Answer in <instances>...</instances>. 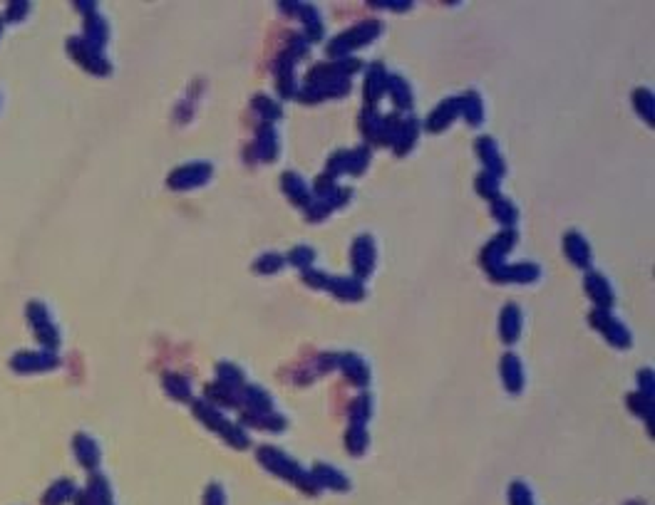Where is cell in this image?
<instances>
[{"instance_id":"45","label":"cell","mask_w":655,"mask_h":505,"mask_svg":"<svg viewBox=\"0 0 655 505\" xmlns=\"http://www.w3.org/2000/svg\"><path fill=\"white\" fill-rule=\"evenodd\" d=\"M203 505H226V493L224 488L218 483H211L206 490V498H203Z\"/></svg>"},{"instance_id":"9","label":"cell","mask_w":655,"mask_h":505,"mask_svg":"<svg viewBox=\"0 0 655 505\" xmlns=\"http://www.w3.org/2000/svg\"><path fill=\"white\" fill-rule=\"evenodd\" d=\"M514 243H517V231H502L499 236H494L492 241L487 243V248H484V253H482V260H484V265H487V273H492L494 268L504 265V258L512 253Z\"/></svg>"},{"instance_id":"41","label":"cell","mask_w":655,"mask_h":505,"mask_svg":"<svg viewBox=\"0 0 655 505\" xmlns=\"http://www.w3.org/2000/svg\"><path fill=\"white\" fill-rule=\"evenodd\" d=\"M167 391H172V396H177V399H189L191 387H189V382L184 377L172 374V377H167Z\"/></svg>"},{"instance_id":"13","label":"cell","mask_w":655,"mask_h":505,"mask_svg":"<svg viewBox=\"0 0 655 505\" xmlns=\"http://www.w3.org/2000/svg\"><path fill=\"white\" fill-rule=\"evenodd\" d=\"M477 154H479V159H482V164H484V171L487 174H492V176H497V178H502L504 174H507V164H504V159H502V152H499V144L494 142L492 137H479L477 139Z\"/></svg>"},{"instance_id":"22","label":"cell","mask_w":655,"mask_h":505,"mask_svg":"<svg viewBox=\"0 0 655 505\" xmlns=\"http://www.w3.org/2000/svg\"><path fill=\"white\" fill-rule=\"evenodd\" d=\"M328 290L338 300H348V303H358V300L365 298V288L358 278H331Z\"/></svg>"},{"instance_id":"46","label":"cell","mask_w":655,"mask_h":505,"mask_svg":"<svg viewBox=\"0 0 655 505\" xmlns=\"http://www.w3.org/2000/svg\"><path fill=\"white\" fill-rule=\"evenodd\" d=\"M638 382H640V391L648 396H653V372L650 369H645V372L638 374Z\"/></svg>"},{"instance_id":"39","label":"cell","mask_w":655,"mask_h":505,"mask_svg":"<svg viewBox=\"0 0 655 505\" xmlns=\"http://www.w3.org/2000/svg\"><path fill=\"white\" fill-rule=\"evenodd\" d=\"M216 372H218V382H224V384H231V387H236V389H241V384H244V372H241L236 364L221 362Z\"/></svg>"},{"instance_id":"18","label":"cell","mask_w":655,"mask_h":505,"mask_svg":"<svg viewBox=\"0 0 655 505\" xmlns=\"http://www.w3.org/2000/svg\"><path fill=\"white\" fill-rule=\"evenodd\" d=\"M586 293L596 303V310H608L613 305V290H610L608 280L598 273L586 275Z\"/></svg>"},{"instance_id":"4","label":"cell","mask_w":655,"mask_h":505,"mask_svg":"<svg viewBox=\"0 0 655 505\" xmlns=\"http://www.w3.org/2000/svg\"><path fill=\"white\" fill-rule=\"evenodd\" d=\"M194 414H196L199 419L208 426V429L218 431L221 439L229 441L234 449H246V446H249V436H246V431L241 429V426L231 424V421L226 419V416L221 414L213 404H203V401H199V404H194Z\"/></svg>"},{"instance_id":"42","label":"cell","mask_w":655,"mask_h":505,"mask_svg":"<svg viewBox=\"0 0 655 505\" xmlns=\"http://www.w3.org/2000/svg\"><path fill=\"white\" fill-rule=\"evenodd\" d=\"M303 283L308 285V288H313V290H328V283H331V278H328L323 270L308 268V270H303Z\"/></svg>"},{"instance_id":"31","label":"cell","mask_w":655,"mask_h":505,"mask_svg":"<svg viewBox=\"0 0 655 505\" xmlns=\"http://www.w3.org/2000/svg\"><path fill=\"white\" fill-rule=\"evenodd\" d=\"M254 109H256V114H259L261 119L266 121V124H276V121L283 116V109H281V104L276 99H271L269 95L254 97Z\"/></svg>"},{"instance_id":"43","label":"cell","mask_w":655,"mask_h":505,"mask_svg":"<svg viewBox=\"0 0 655 505\" xmlns=\"http://www.w3.org/2000/svg\"><path fill=\"white\" fill-rule=\"evenodd\" d=\"M308 47H310V42L305 40L303 35H293V37L288 40V50H285V52H288V55L293 57L295 62H298V60H303V57L310 52Z\"/></svg>"},{"instance_id":"40","label":"cell","mask_w":655,"mask_h":505,"mask_svg":"<svg viewBox=\"0 0 655 505\" xmlns=\"http://www.w3.org/2000/svg\"><path fill=\"white\" fill-rule=\"evenodd\" d=\"M628 404H630V409H633L635 414L643 416L645 421H650V411H653V396L638 391V394H630L628 396Z\"/></svg>"},{"instance_id":"15","label":"cell","mask_w":655,"mask_h":505,"mask_svg":"<svg viewBox=\"0 0 655 505\" xmlns=\"http://www.w3.org/2000/svg\"><path fill=\"white\" fill-rule=\"evenodd\" d=\"M497 283H533L538 280V265L533 263H519V265H499L492 273Z\"/></svg>"},{"instance_id":"30","label":"cell","mask_w":655,"mask_h":505,"mask_svg":"<svg viewBox=\"0 0 655 505\" xmlns=\"http://www.w3.org/2000/svg\"><path fill=\"white\" fill-rule=\"evenodd\" d=\"M360 126H362V134L367 137V142L382 144V114L380 111L365 107V111H362V116H360Z\"/></svg>"},{"instance_id":"25","label":"cell","mask_w":655,"mask_h":505,"mask_svg":"<svg viewBox=\"0 0 655 505\" xmlns=\"http://www.w3.org/2000/svg\"><path fill=\"white\" fill-rule=\"evenodd\" d=\"M459 114L467 119V124L482 126V121H484V99L474 90H469L467 95L459 97Z\"/></svg>"},{"instance_id":"19","label":"cell","mask_w":655,"mask_h":505,"mask_svg":"<svg viewBox=\"0 0 655 505\" xmlns=\"http://www.w3.org/2000/svg\"><path fill=\"white\" fill-rule=\"evenodd\" d=\"M564 250L576 268H581V270L591 268V248H589V243H586L584 236H579V233H569V236L564 238Z\"/></svg>"},{"instance_id":"36","label":"cell","mask_w":655,"mask_h":505,"mask_svg":"<svg viewBox=\"0 0 655 505\" xmlns=\"http://www.w3.org/2000/svg\"><path fill=\"white\" fill-rule=\"evenodd\" d=\"M633 104L635 109H638V114L643 116L645 121H648L650 126H653V92L645 90V87H640V90H635L633 95Z\"/></svg>"},{"instance_id":"6","label":"cell","mask_w":655,"mask_h":505,"mask_svg":"<svg viewBox=\"0 0 655 505\" xmlns=\"http://www.w3.org/2000/svg\"><path fill=\"white\" fill-rule=\"evenodd\" d=\"M591 324H594L613 347H618V349L630 347V334H628V329H625V324L618 322L608 310H594V312H591Z\"/></svg>"},{"instance_id":"37","label":"cell","mask_w":655,"mask_h":505,"mask_svg":"<svg viewBox=\"0 0 655 505\" xmlns=\"http://www.w3.org/2000/svg\"><path fill=\"white\" fill-rule=\"evenodd\" d=\"M288 260L290 265H295L298 270H308V268H313V260H315V253H313V248H308V245H295L293 250L288 253Z\"/></svg>"},{"instance_id":"14","label":"cell","mask_w":655,"mask_h":505,"mask_svg":"<svg viewBox=\"0 0 655 505\" xmlns=\"http://www.w3.org/2000/svg\"><path fill=\"white\" fill-rule=\"evenodd\" d=\"M387 82H390V75L382 65H370L367 67L365 75V104L370 109H377V102L387 95Z\"/></svg>"},{"instance_id":"35","label":"cell","mask_w":655,"mask_h":505,"mask_svg":"<svg viewBox=\"0 0 655 505\" xmlns=\"http://www.w3.org/2000/svg\"><path fill=\"white\" fill-rule=\"evenodd\" d=\"M283 265H285L283 255H278V253H264V255L254 263V270L259 275H273V273H278Z\"/></svg>"},{"instance_id":"44","label":"cell","mask_w":655,"mask_h":505,"mask_svg":"<svg viewBox=\"0 0 655 505\" xmlns=\"http://www.w3.org/2000/svg\"><path fill=\"white\" fill-rule=\"evenodd\" d=\"M509 500H512V505H533L531 500V493H529V488L524 483H512V490H509Z\"/></svg>"},{"instance_id":"33","label":"cell","mask_w":655,"mask_h":505,"mask_svg":"<svg viewBox=\"0 0 655 505\" xmlns=\"http://www.w3.org/2000/svg\"><path fill=\"white\" fill-rule=\"evenodd\" d=\"M370 147H358V149H350L348 152V171L346 174H353V176H360L362 171L367 169V164H370Z\"/></svg>"},{"instance_id":"21","label":"cell","mask_w":655,"mask_h":505,"mask_svg":"<svg viewBox=\"0 0 655 505\" xmlns=\"http://www.w3.org/2000/svg\"><path fill=\"white\" fill-rule=\"evenodd\" d=\"M206 396L213 406H229V409H239L241 406V389L224 382H216V384L206 387Z\"/></svg>"},{"instance_id":"29","label":"cell","mask_w":655,"mask_h":505,"mask_svg":"<svg viewBox=\"0 0 655 505\" xmlns=\"http://www.w3.org/2000/svg\"><path fill=\"white\" fill-rule=\"evenodd\" d=\"M492 216L497 218L504 226V231H514V226L519 223V208L514 206L509 198H494L492 201Z\"/></svg>"},{"instance_id":"16","label":"cell","mask_w":655,"mask_h":505,"mask_svg":"<svg viewBox=\"0 0 655 505\" xmlns=\"http://www.w3.org/2000/svg\"><path fill=\"white\" fill-rule=\"evenodd\" d=\"M281 186H283V193L295 203V206L308 208L310 203H313V191H310L308 181H305L303 176H298L295 171L283 174V178H281Z\"/></svg>"},{"instance_id":"34","label":"cell","mask_w":655,"mask_h":505,"mask_svg":"<svg viewBox=\"0 0 655 505\" xmlns=\"http://www.w3.org/2000/svg\"><path fill=\"white\" fill-rule=\"evenodd\" d=\"M499 183H502V178L492 176V174L482 171L477 176V181H474V186H477V193L482 198H487V201H494V198H499Z\"/></svg>"},{"instance_id":"7","label":"cell","mask_w":655,"mask_h":505,"mask_svg":"<svg viewBox=\"0 0 655 505\" xmlns=\"http://www.w3.org/2000/svg\"><path fill=\"white\" fill-rule=\"evenodd\" d=\"M285 13H290V16H298L300 20H303V28H305V40L308 42H318L323 40L325 35V25H323V18H320L318 8L315 6H305V3H283Z\"/></svg>"},{"instance_id":"32","label":"cell","mask_w":655,"mask_h":505,"mask_svg":"<svg viewBox=\"0 0 655 505\" xmlns=\"http://www.w3.org/2000/svg\"><path fill=\"white\" fill-rule=\"evenodd\" d=\"M367 444H370V436H367L365 426L353 424L346 434V449L350 451L353 456H362L367 451Z\"/></svg>"},{"instance_id":"12","label":"cell","mask_w":655,"mask_h":505,"mask_svg":"<svg viewBox=\"0 0 655 505\" xmlns=\"http://www.w3.org/2000/svg\"><path fill=\"white\" fill-rule=\"evenodd\" d=\"M459 116V97H447V99H442L439 104L432 109V114L427 116V132L432 134H439L444 132L447 126H452V121Z\"/></svg>"},{"instance_id":"10","label":"cell","mask_w":655,"mask_h":505,"mask_svg":"<svg viewBox=\"0 0 655 505\" xmlns=\"http://www.w3.org/2000/svg\"><path fill=\"white\" fill-rule=\"evenodd\" d=\"M251 152L256 154L259 162H276L281 152V142H278V132H276L273 124H266L261 121V126L256 129V142L251 147Z\"/></svg>"},{"instance_id":"1","label":"cell","mask_w":655,"mask_h":505,"mask_svg":"<svg viewBox=\"0 0 655 505\" xmlns=\"http://www.w3.org/2000/svg\"><path fill=\"white\" fill-rule=\"evenodd\" d=\"M362 67L358 57H343V60L325 62V65H315L305 77V87L298 92L300 102H315L323 99H338V97L350 95V75H355Z\"/></svg>"},{"instance_id":"5","label":"cell","mask_w":655,"mask_h":505,"mask_svg":"<svg viewBox=\"0 0 655 505\" xmlns=\"http://www.w3.org/2000/svg\"><path fill=\"white\" fill-rule=\"evenodd\" d=\"M211 174H213V169H211V164H206V162L184 164V166H179L177 171L169 176V186H172L174 191L196 188V186H203V183L211 178Z\"/></svg>"},{"instance_id":"23","label":"cell","mask_w":655,"mask_h":505,"mask_svg":"<svg viewBox=\"0 0 655 505\" xmlns=\"http://www.w3.org/2000/svg\"><path fill=\"white\" fill-rule=\"evenodd\" d=\"M387 95H390L392 104H395L397 111H410L412 104H415V97H412V90L407 85L405 77L390 75V82H387Z\"/></svg>"},{"instance_id":"8","label":"cell","mask_w":655,"mask_h":505,"mask_svg":"<svg viewBox=\"0 0 655 505\" xmlns=\"http://www.w3.org/2000/svg\"><path fill=\"white\" fill-rule=\"evenodd\" d=\"M350 260H353V270H355V278H367L375 268V241L370 236H358L355 243L350 248Z\"/></svg>"},{"instance_id":"28","label":"cell","mask_w":655,"mask_h":505,"mask_svg":"<svg viewBox=\"0 0 655 505\" xmlns=\"http://www.w3.org/2000/svg\"><path fill=\"white\" fill-rule=\"evenodd\" d=\"M521 334V312L517 305H507L502 312V339L507 344H514Z\"/></svg>"},{"instance_id":"26","label":"cell","mask_w":655,"mask_h":505,"mask_svg":"<svg viewBox=\"0 0 655 505\" xmlns=\"http://www.w3.org/2000/svg\"><path fill=\"white\" fill-rule=\"evenodd\" d=\"M310 475H313V480H315L318 488H333V490H346L348 488V478L341 473V470L333 468V466L318 463Z\"/></svg>"},{"instance_id":"17","label":"cell","mask_w":655,"mask_h":505,"mask_svg":"<svg viewBox=\"0 0 655 505\" xmlns=\"http://www.w3.org/2000/svg\"><path fill=\"white\" fill-rule=\"evenodd\" d=\"M417 137H420V121H417L415 116H407V119H402L400 126H397V132H395V137H392L390 147L395 149L397 157H405L407 152H412Z\"/></svg>"},{"instance_id":"47","label":"cell","mask_w":655,"mask_h":505,"mask_svg":"<svg viewBox=\"0 0 655 505\" xmlns=\"http://www.w3.org/2000/svg\"><path fill=\"white\" fill-rule=\"evenodd\" d=\"M372 6H380V8H397V11H407V8H410V3H405V0H402V3H392V0H390V3H387V0H380V3H377V0H375Z\"/></svg>"},{"instance_id":"27","label":"cell","mask_w":655,"mask_h":505,"mask_svg":"<svg viewBox=\"0 0 655 505\" xmlns=\"http://www.w3.org/2000/svg\"><path fill=\"white\" fill-rule=\"evenodd\" d=\"M341 367H343V372H346V377L350 379L355 387H365L367 382H370V369H367V364L362 362L358 354H343Z\"/></svg>"},{"instance_id":"2","label":"cell","mask_w":655,"mask_h":505,"mask_svg":"<svg viewBox=\"0 0 655 505\" xmlns=\"http://www.w3.org/2000/svg\"><path fill=\"white\" fill-rule=\"evenodd\" d=\"M259 461L266 466L269 470H273L276 475H281V478H288L290 483H295L300 490H305V493H318V485H315L313 475L308 473V470H303L298 463H295L290 456H285L283 451L278 449H271V446H264V449H259Z\"/></svg>"},{"instance_id":"3","label":"cell","mask_w":655,"mask_h":505,"mask_svg":"<svg viewBox=\"0 0 655 505\" xmlns=\"http://www.w3.org/2000/svg\"><path fill=\"white\" fill-rule=\"evenodd\" d=\"M380 32H382L380 20L358 23L355 28H350V30L333 37V40L328 42V50L325 52H328L333 60H343V57H350V52H355L358 47H365V45H370L372 40H377Z\"/></svg>"},{"instance_id":"20","label":"cell","mask_w":655,"mask_h":505,"mask_svg":"<svg viewBox=\"0 0 655 505\" xmlns=\"http://www.w3.org/2000/svg\"><path fill=\"white\" fill-rule=\"evenodd\" d=\"M502 379H504V387H507L512 394H519L524 387V367H521V359L517 357V354H504L502 357Z\"/></svg>"},{"instance_id":"11","label":"cell","mask_w":655,"mask_h":505,"mask_svg":"<svg viewBox=\"0 0 655 505\" xmlns=\"http://www.w3.org/2000/svg\"><path fill=\"white\" fill-rule=\"evenodd\" d=\"M295 60L283 52V55L276 60L273 65V77H276V90L283 99H290V97H298V85H295Z\"/></svg>"},{"instance_id":"24","label":"cell","mask_w":655,"mask_h":505,"mask_svg":"<svg viewBox=\"0 0 655 505\" xmlns=\"http://www.w3.org/2000/svg\"><path fill=\"white\" fill-rule=\"evenodd\" d=\"M241 404L249 406V411H254V414H269V411H273V399L269 396V391H264L256 384L244 387V391H241Z\"/></svg>"},{"instance_id":"38","label":"cell","mask_w":655,"mask_h":505,"mask_svg":"<svg viewBox=\"0 0 655 505\" xmlns=\"http://www.w3.org/2000/svg\"><path fill=\"white\" fill-rule=\"evenodd\" d=\"M370 396H358L355 401L350 404V409H348V414H350V421L353 424H358V426H362L365 424L367 419H370V414H372V409H370Z\"/></svg>"}]
</instances>
